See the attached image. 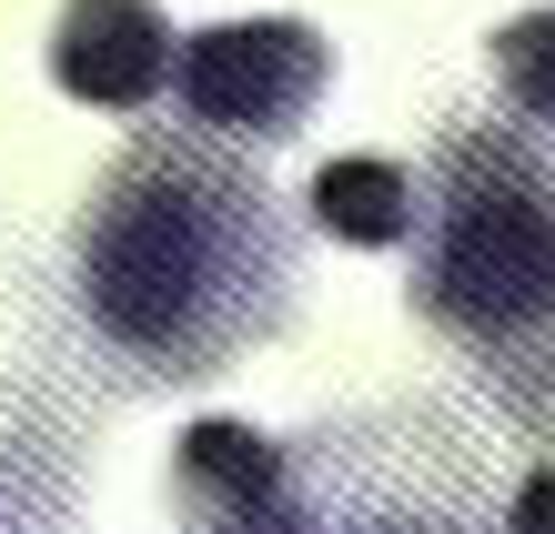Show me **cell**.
Instances as JSON below:
<instances>
[{"mask_svg": "<svg viewBox=\"0 0 555 534\" xmlns=\"http://www.w3.org/2000/svg\"><path fill=\"white\" fill-rule=\"evenodd\" d=\"M81 313L142 374H222L293 313V222L192 131H152L81 203Z\"/></svg>", "mask_w": 555, "mask_h": 534, "instance_id": "cell-1", "label": "cell"}, {"mask_svg": "<svg viewBox=\"0 0 555 534\" xmlns=\"http://www.w3.org/2000/svg\"><path fill=\"white\" fill-rule=\"evenodd\" d=\"M414 313L555 424V161L505 121H465L414 192Z\"/></svg>", "mask_w": 555, "mask_h": 534, "instance_id": "cell-2", "label": "cell"}, {"mask_svg": "<svg viewBox=\"0 0 555 534\" xmlns=\"http://www.w3.org/2000/svg\"><path fill=\"white\" fill-rule=\"evenodd\" d=\"M323 71H334V51L304 21H222V30H192L172 51L182 112L203 131H222V142H283V131H304Z\"/></svg>", "mask_w": 555, "mask_h": 534, "instance_id": "cell-3", "label": "cell"}, {"mask_svg": "<svg viewBox=\"0 0 555 534\" xmlns=\"http://www.w3.org/2000/svg\"><path fill=\"white\" fill-rule=\"evenodd\" d=\"M51 81L91 112H142L172 81V30L152 0H72L51 30Z\"/></svg>", "mask_w": 555, "mask_h": 534, "instance_id": "cell-4", "label": "cell"}, {"mask_svg": "<svg viewBox=\"0 0 555 534\" xmlns=\"http://www.w3.org/2000/svg\"><path fill=\"white\" fill-rule=\"evenodd\" d=\"M313 222L334 243H404L414 232V172L404 161H374V152H344L313 172Z\"/></svg>", "mask_w": 555, "mask_h": 534, "instance_id": "cell-5", "label": "cell"}, {"mask_svg": "<svg viewBox=\"0 0 555 534\" xmlns=\"http://www.w3.org/2000/svg\"><path fill=\"white\" fill-rule=\"evenodd\" d=\"M485 61H495L505 102L526 112V121H555V11H526V21H505L495 41H485Z\"/></svg>", "mask_w": 555, "mask_h": 534, "instance_id": "cell-6", "label": "cell"}, {"mask_svg": "<svg viewBox=\"0 0 555 534\" xmlns=\"http://www.w3.org/2000/svg\"><path fill=\"white\" fill-rule=\"evenodd\" d=\"M505 534H555V464H535V474L515 484V505H505Z\"/></svg>", "mask_w": 555, "mask_h": 534, "instance_id": "cell-7", "label": "cell"}]
</instances>
